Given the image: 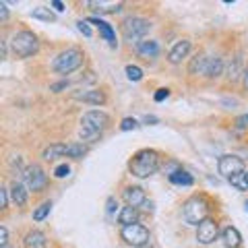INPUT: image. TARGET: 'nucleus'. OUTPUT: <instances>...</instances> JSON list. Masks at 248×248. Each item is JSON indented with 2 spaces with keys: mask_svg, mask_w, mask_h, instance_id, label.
<instances>
[{
  "mask_svg": "<svg viewBox=\"0 0 248 248\" xmlns=\"http://www.w3.org/2000/svg\"><path fill=\"white\" fill-rule=\"evenodd\" d=\"M108 124H110V116L102 110H89L83 114L81 118V128H79V135L83 141L87 143H93L97 141L102 133L108 128Z\"/></svg>",
  "mask_w": 248,
  "mask_h": 248,
  "instance_id": "1",
  "label": "nucleus"
},
{
  "mask_svg": "<svg viewBox=\"0 0 248 248\" xmlns=\"http://www.w3.org/2000/svg\"><path fill=\"white\" fill-rule=\"evenodd\" d=\"M130 174L137 178H149L159 170V153L153 149H141L130 159Z\"/></svg>",
  "mask_w": 248,
  "mask_h": 248,
  "instance_id": "2",
  "label": "nucleus"
},
{
  "mask_svg": "<svg viewBox=\"0 0 248 248\" xmlns=\"http://www.w3.org/2000/svg\"><path fill=\"white\" fill-rule=\"evenodd\" d=\"M11 50L17 58H29L37 54L40 50V42H37V35L31 33V31H17L11 40Z\"/></svg>",
  "mask_w": 248,
  "mask_h": 248,
  "instance_id": "3",
  "label": "nucleus"
},
{
  "mask_svg": "<svg viewBox=\"0 0 248 248\" xmlns=\"http://www.w3.org/2000/svg\"><path fill=\"white\" fill-rule=\"evenodd\" d=\"M209 215V201L205 197H190L182 207V217L190 226L203 223Z\"/></svg>",
  "mask_w": 248,
  "mask_h": 248,
  "instance_id": "4",
  "label": "nucleus"
},
{
  "mask_svg": "<svg viewBox=\"0 0 248 248\" xmlns=\"http://www.w3.org/2000/svg\"><path fill=\"white\" fill-rule=\"evenodd\" d=\"M83 58L85 56L79 48H68L64 52H60L58 58L54 60V71L58 75H71L83 66Z\"/></svg>",
  "mask_w": 248,
  "mask_h": 248,
  "instance_id": "5",
  "label": "nucleus"
},
{
  "mask_svg": "<svg viewBox=\"0 0 248 248\" xmlns=\"http://www.w3.org/2000/svg\"><path fill=\"white\" fill-rule=\"evenodd\" d=\"M151 29V23L147 19H141V17H128L126 21L122 23V35L124 40L130 42V44H141L143 37L149 33Z\"/></svg>",
  "mask_w": 248,
  "mask_h": 248,
  "instance_id": "6",
  "label": "nucleus"
},
{
  "mask_svg": "<svg viewBox=\"0 0 248 248\" xmlns=\"http://www.w3.org/2000/svg\"><path fill=\"white\" fill-rule=\"evenodd\" d=\"M122 240L126 242L128 246H135V248H141L149 242V230L141 223H133V226H124L120 232Z\"/></svg>",
  "mask_w": 248,
  "mask_h": 248,
  "instance_id": "7",
  "label": "nucleus"
},
{
  "mask_svg": "<svg viewBox=\"0 0 248 248\" xmlns=\"http://www.w3.org/2000/svg\"><path fill=\"white\" fill-rule=\"evenodd\" d=\"M217 170H219L221 176L232 178V176L244 174V161L238 155H221L219 161H217Z\"/></svg>",
  "mask_w": 248,
  "mask_h": 248,
  "instance_id": "8",
  "label": "nucleus"
},
{
  "mask_svg": "<svg viewBox=\"0 0 248 248\" xmlns=\"http://www.w3.org/2000/svg\"><path fill=\"white\" fill-rule=\"evenodd\" d=\"M23 176H25V184H27V188L29 190H33V192H40L46 188V184H48V176H46L44 170L33 164V166H29L25 172H23Z\"/></svg>",
  "mask_w": 248,
  "mask_h": 248,
  "instance_id": "9",
  "label": "nucleus"
},
{
  "mask_svg": "<svg viewBox=\"0 0 248 248\" xmlns=\"http://www.w3.org/2000/svg\"><path fill=\"white\" fill-rule=\"evenodd\" d=\"M219 236V226H217V221L211 219V217H207L203 223H199L197 228V240L201 244H211L217 240Z\"/></svg>",
  "mask_w": 248,
  "mask_h": 248,
  "instance_id": "10",
  "label": "nucleus"
},
{
  "mask_svg": "<svg viewBox=\"0 0 248 248\" xmlns=\"http://www.w3.org/2000/svg\"><path fill=\"white\" fill-rule=\"evenodd\" d=\"M124 201H126V205L139 209V207H145L147 195L141 186H128V188H124Z\"/></svg>",
  "mask_w": 248,
  "mask_h": 248,
  "instance_id": "11",
  "label": "nucleus"
},
{
  "mask_svg": "<svg viewBox=\"0 0 248 248\" xmlns=\"http://www.w3.org/2000/svg\"><path fill=\"white\" fill-rule=\"evenodd\" d=\"M75 99L77 102L91 104V106H102L106 102V95H104V91H99V89H87V91H77Z\"/></svg>",
  "mask_w": 248,
  "mask_h": 248,
  "instance_id": "12",
  "label": "nucleus"
},
{
  "mask_svg": "<svg viewBox=\"0 0 248 248\" xmlns=\"http://www.w3.org/2000/svg\"><path fill=\"white\" fill-rule=\"evenodd\" d=\"M188 52H190V42L188 40H180V42L174 44L172 50H170L168 60L172 62V64H180V62L188 56Z\"/></svg>",
  "mask_w": 248,
  "mask_h": 248,
  "instance_id": "13",
  "label": "nucleus"
},
{
  "mask_svg": "<svg viewBox=\"0 0 248 248\" xmlns=\"http://www.w3.org/2000/svg\"><path fill=\"white\" fill-rule=\"evenodd\" d=\"M223 73V60L219 56H207V62H205V71H203V77H209V79H215Z\"/></svg>",
  "mask_w": 248,
  "mask_h": 248,
  "instance_id": "14",
  "label": "nucleus"
},
{
  "mask_svg": "<svg viewBox=\"0 0 248 248\" xmlns=\"http://www.w3.org/2000/svg\"><path fill=\"white\" fill-rule=\"evenodd\" d=\"M137 54L141 58H155L159 54V44L153 42V40H143L141 44H137Z\"/></svg>",
  "mask_w": 248,
  "mask_h": 248,
  "instance_id": "15",
  "label": "nucleus"
},
{
  "mask_svg": "<svg viewBox=\"0 0 248 248\" xmlns=\"http://www.w3.org/2000/svg\"><path fill=\"white\" fill-rule=\"evenodd\" d=\"M221 240L226 248H240V244H242V236H240V232L234 226H228L221 232Z\"/></svg>",
  "mask_w": 248,
  "mask_h": 248,
  "instance_id": "16",
  "label": "nucleus"
},
{
  "mask_svg": "<svg viewBox=\"0 0 248 248\" xmlns=\"http://www.w3.org/2000/svg\"><path fill=\"white\" fill-rule=\"evenodd\" d=\"M87 6L97 13H118L122 11V2H106V0H89Z\"/></svg>",
  "mask_w": 248,
  "mask_h": 248,
  "instance_id": "17",
  "label": "nucleus"
},
{
  "mask_svg": "<svg viewBox=\"0 0 248 248\" xmlns=\"http://www.w3.org/2000/svg\"><path fill=\"white\" fill-rule=\"evenodd\" d=\"M89 23H93L97 29H99V33H102V37L112 46V48H116V33H114V29L108 25L106 21H102V19H89Z\"/></svg>",
  "mask_w": 248,
  "mask_h": 248,
  "instance_id": "18",
  "label": "nucleus"
},
{
  "mask_svg": "<svg viewBox=\"0 0 248 248\" xmlns=\"http://www.w3.org/2000/svg\"><path fill=\"white\" fill-rule=\"evenodd\" d=\"M25 248H46V244H48V240H46V234L40 230H31L29 234L25 236Z\"/></svg>",
  "mask_w": 248,
  "mask_h": 248,
  "instance_id": "19",
  "label": "nucleus"
},
{
  "mask_svg": "<svg viewBox=\"0 0 248 248\" xmlns=\"http://www.w3.org/2000/svg\"><path fill=\"white\" fill-rule=\"evenodd\" d=\"M68 153V145H62V143H54L50 147H46L44 153H42V157L46 161H54V159H58V157H64V155Z\"/></svg>",
  "mask_w": 248,
  "mask_h": 248,
  "instance_id": "20",
  "label": "nucleus"
},
{
  "mask_svg": "<svg viewBox=\"0 0 248 248\" xmlns=\"http://www.w3.org/2000/svg\"><path fill=\"white\" fill-rule=\"evenodd\" d=\"M11 199H13V203L17 205V207H23L27 203V190H25V184H21V182H13L11 184Z\"/></svg>",
  "mask_w": 248,
  "mask_h": 248,
  "instance_id": "21",
  "label": "nucleus"
},
{
  "mask_svg": "<svg viewBox=\"0 0 248 248\" xmlns=\"http://www.w3.org/2000/svg\"><path fill=\"white\" fill-rule=\"evenodd\" d=\"M139 221V209L137 207H122V211L118 213V223H122V228L124 226H133V223Z\"/></svg>",
  "mask_w": 248,
  "mask_h": 248,
  "instance_id": "22",
  "label": "nucleus"
},
{
  "mask_svg": "<svg viewBox=\"0 0 248 248\" xmlns=\"http://www.w3.org/2000/svg\"><path fill=\"white\" fill-rule=\"evenodd\" d=\"M170 182L172 184H180V186H192V176L188 172H184V170H176V172L170 174Z\"/></svg>",
  "mask_w": 248,
  "mask_h": 248,
  "instance_id": "23",
  "label": "nucleus"
},
{
  "mask_svg": "<svg viewBox=\"0 0 248 248\" xmlns=\"http://www.w3.org/2000/svg\"><path fill=\"white\" fill-rule=\"evenodd\" d=\"M205 62H207V56H205V54H197V56L190 60V64H188V73H190V75H203V71H205Z\"/></svg>",
  "mask_w": 248,
  "mask_h": 248,
  "instance_id": "24",
  "label": "nucleus"
},
{
  "mask_svg": "<svg viewBox=\"0 0 248 248\" xmlns=\"http://www.w3.org/2000/svg\"><path fill=\"white\" fill-rule=\"evenodd\" d=\"M31 17L40 19V21H48V23L56 19V17H54V13L50 9H46V6H37V9H33V11H31Z\"/></svg>",
  "mask_w": 248,
  "mask_h": 248,
  "instance_id": "25",
  "label": "nucleus"
},
{
  "mask_svg": "<svg viewBox=\"0 0 248 248\" xmlns=\"http://www.w3.org/2000/svg\"><path fill=\"white\" fill-rule=\"evenodd\" d=\"M50 211H52V203H50V201H44V203L33 211V219L35 221H44L46 217L50 215Z\"/></svg>",
  "mask_w": 248,
  "mask_h": 248,
  "instance_id": "26",
  "label": "nucleus"
},
{
  "mask_svg": "<svg viewBox=\"0 0 248 248\" xmlns=\"http://www.w3.org/2000/svg\"><path fill=\"white\" fill-rule=\"evenodd\" d=\"M87 153V147H85L83 143H73V145H68V157H73V159H81L83 155Z\"/></svg>",
  "mask_w": 248,
  "mask_h": 248,
  "instance_id": "27",
  "label": "nucleus"
},
{
  "mask_svg": "<svg viewBox=\"0 0 248 248\" xmlns=\"http://www.w3.org/2000/svg\"><path fill=\"white\" fill-rule=\"evenodd\" d=\"M228 180H230L232 186H236L238 190H248V178H246V174L232 176V178H228Z\"/></svg>",
  "mask_w": 248,
  "mask_h": 248,
  "instance_id": "28",
  "label": "nucleus"
},
{
  "mask_svg": "<svg viewBox=\"0 0 248 248\" xmlns=\"http://www.w3.org/2000/svg\"><path fill=\"white\" fill-rule=\"evenodd\" d=\"M126 75H128L130 81H141L143 79V71L139 66H135V64H128L126 66Z\"/></svg>",
  "mask_w": 248,
  "mask_h": 248,
  "instance_id": "29",
  "label": "nucleus"
},
{
  "mask_svg": "<svg viewBox=\"0 0 248 248\" xmlns=\"http://www.w3.org/2000/svg\"><path fill=\"white\" fill-rule=\"evenodd\" d=\"M238 73H240V58H234V64H230V75H228V79H230V81H236V79H238Z\"/></svg>",
  "mask_w": 248,
  "mask_h": 248,
  "instance_id": "30",
  "label": "nucleus"
},
{
  "mask_svg": "<svg viewBox=\"0 0 248 248\" xmlns=\"http://www.w3.org/2000/svg\"><path fill=\"white\" fill-rule=\"evenodd\" d=\"M137 126H139V122L135 118H124L120 122V130H135Z\"/></svg>",
  "mask_w": 248,
  "mask_h": 248,
  "instance_id": "31",
  "label": "nucleus"
},
{
  "mask_svg": "<svg viewBox=\"0 0 248 248\" xmlns=\"http://www.w3.org/2000/svg\"><path fill=\"white\" fill-rule=\"evenodd\" d=\"M68 172H71V168H68L66 164H60L56 170H54V176H56V178H66Z\"/></svg>",
  "mask_w": 248,
  "mask_h": 248,
  "instance_id": "32",
  "label": "nucleus"
},
{
  "mask_svg": "<svg viewBox=\"0 0 248 248\" xmlns=\"http://www.w3.org/2000/svg\"><path fill=\"white\" fill-rule=\"evenodd\" d=\"M77 27H79V31L85 35V37H91V27H89V21H79L77 23Z\"/></svg>",
  "mask_w": 248,
  "mask_h": 248,
  "instance_id": "33",
  "label": "nucleus"
},
{
  "mask_svg": "<svg viewBox=\"0 0 248 248\" xmlns=\"http://www.w3.org/2000/svg\"><path fill=\"white\" fill-rule=\"evenodd\" d=\"M9 207V188H0V209Z\"/></svg>",
  "mask_w": 248,
  "mask_h": 248,
  "instance_id": "34",
  "label": "nucleus"
},
{
  "mask_svg": "<svg viewBox=\"0 0 248 248\" xmlns=\"http://www.w3.org/2000/svg\"><path fill=\"white\" fill-rule=\"evenodd\" d=\"M236 128H238V130H248V114L236 118Z\"/></svg>",
  "mask_w": 248,
  "mask_h": 248,
  "instance_id": "35",
  "label": "nucleus"
},
{
  "mask_svg": "<svg viewBox=\"0 0 248 248\" xmlns=\"http://www.w3.org/2000/svg\"><path fill=\"white\" fill-rule=\"evenodd\" d=\"M6 242H9V232H6L4 226H0V246L6 248Z\"/></svg>",
  "mask_w": 248,
  "mask_h": 248,
  "instance_id": "36",
  "label": "nucleus"
},
{
  "mask_svg": "<svg viewBox=\"0 0 248 248\" xmlns=\"http://www.w3.org/2000/svg\"><path fill=\"white\" fill-rule=\"evenodd\" d=\"M168 95H170V91H168V89H159L157 93H155V102H164Z\"/></svg>",
  "mask_w": 248,
  "mask_h": 248,
  "instance_id": "37",
  "label": "nucleus"
},
{
  "mask_svg": "<svg viewBox=\"0 0 248 248\" xmlns=\"http://www.w3.org/2000/svg\"><path fill=\"white\" fill-rule=\"evenodd\" d=\"M116 207H118V203H116V199L114 197H110V199H108V213H114L116 211Z\"/></svg>",
  "mask_w": 248,
  "mask_h": 248,
  "instance_id": "38",
  "label": "nucleus"
},
{
  "mask_svg": "<svg viewBox=\"0 0 248 248\" xmlns=\"http://www.w3.org/2000/svg\"><path fill=\"white\" fill-rule=\"evenodd\" d=\"M0 19H2V21L9 19V9H6V4H4V2L0 4Z\"/></svg>",
  "mask_w": 248,
  "mask_h": 248,
  "instance_id": "39",
  "label": "nucleus"
},
{
  "mask_svg": "<svg viewBox=\"0 0 248 248\" xmlns=\"http://www.w3.org/2000/svg\"><path fill=\"white\" fill-rule=\"evenodd\" d=\"M52 6H54V9H56L58 13H62V11H64V4H62L60 0H52Z\"/></svg>",
  "mask_w": 248,
  "mask_h": 248,
  "instance_id": "40",
  "label": "nucleus"
},
{
  "mask_svg": "<svg viewBox=\"0 0 248 248\" xmlns=\"http://www.w3.org/2000/svg\"><path fill=\"white\" fill-rule=\"evenodd\" d=\"M66 87V83H56V85H52V91H58V89H64Z\"/></svg>",
  "mask_w": 248,
  "mask_h": 248,
  "instance_id": "41",
  "label": "nucleus"
},
{
  "mask_svg": "<svg viewBox=\"0 0 248 248\" xmlns=\"http://www.w3.org/2000/svg\"><path fill=\"white\" fill-rule=\"evenodd\" d=\"M244 87L248 89V66H246V71H244Z\"/></svg>",
  "mask_w": 248,
  "mask_h": 248,
  "instance_id": "42",
  "label": "nucleus"
},
{
  "mask_svg": "<svg viewBox=\"0 0 248 248\" xmlns=\"http://www.w3.org/2000/svg\"><path fill=\"white\" fill-rule=\"evenodd\" d=\"M141 248H151V246H149V244H145V246H141Z\"/></svg>",
  "mask_w": 248,
  "mask_h": 248,
  "instance_id": "43",
  "label": "nucleus"
},
{
  "mask_svg": "<svg viewBox=\"0 0 248 248\" xmlns=\"http://www.w3.org/2000/svg\"><path fill=\"white\" fill-rule=\"evenodd\" d=\"M244 207H246V211H248V201H246V205H244Z\"/></svg>",
  "mask_w": 248,
  "mask_h": 248,
  "instance_id": "44",
  "label": "nucleus"
},
{
  "mask_svg": "<svg viewBox=\"0 0 248 248\" xmlns=\"http://www.w3.org/2000/svg\"><path fill=\"white\" fill-rule=\"evenodd\" d=\"M246 178H248V174H246Z\"/></svg>",
  "mask_w": 248,
  "mask_h": 248,
  "instance_id": "45",
  "label": "nucleus"
}]
</instances>
